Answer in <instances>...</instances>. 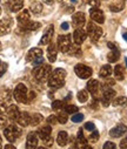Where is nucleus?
<instances>
[{
  "instance_id": "obj_1",
  "label": "nucleus",
  "mask_w": 127,
  "mask_h": 149,
  "mask_svg": "<svg viewBox=\"0 0 127 149\" xmlns=\"http://www.w3.org/2000/svg\"><path fill=\"white\" fill-rule=\"evenodd\" d=\"M66 70L62 68H57L54 69L51 75L48 78V86L51 88L58 89L61 88L62 86H65V78H66Z\"/></svg>"
},
{
  "instance_id": "obj_2",
  "label": "nucleus",
  "mask_w": 127,
  "mask_h": 149,
  "mask_svg": "<svg viewBox=\"0 0 127 149\" xmlns=\"http://www.w3.org/2000/svg\"><path fill=\"white\" fill-rule=\"evenodd\" d=\"M52 73V67L51 65H40V66H36L33 70H32V75L35 80H38L39 82H42L45 80H48L50 75Z\"/></svg>"
},
{
  "instance_id": "obj_3",
  "label": "nucleus",
  "mask_w": 127,
  "mask_h": 149,
  "mask_svg": "<svg viewBox=\"0 0 127 149\" xmlns=\"http://www.w3.org/2000/svg\"><path fill=\"white\" fill-rule=\"evenodd\" d=\"M21 133H22L21 128L18 125H14V123L8 125L4 129V135H5V137L8 142H14L17 139H19L21 136Z\"/></svg>"
},
{
  "instance_id": "obj_4",
  "label": "nucleus",
  "mask_w": 127,
  "mask_h": 149,
  "mask_svg": "<svg viewBox=\"0 0 127 149\" xmlns=\"http://www.w3.org/2000/svg\"><path fill=\"white\" fill-rule=\"evenodd\" d=\"M13 97L15 99L17 102L19 103H27L28 102V95H27V87L24 84L17 85L14 92H13Z\"/></svg>"
},
{
  "instance_id": "obj_5",
  "label": "nucleus",
  "mask_w": 127,
  "mask_h": 149,
  "mask_svg": "<svg viewBox=\"0 0 127 149\" xmlns=\"http://www.w3.org/2000/svg\"><path fill=\"white\" fill-rule=\"evenodd\" d=\"M86 33L87 35L90 36V39L93 41V42H97L102 35V29L101 27H99L98 25H95L94 22H88L87 24V29H86Z\"/></svg>"
},
{
  "instance_id": "obj_6",
  "label": "nucleus",
  "mask_w": 127,
  "mask_h": 149,
  "mask_svg": "<svg viewBox=\"0 0 127 149\" xmlns=\"http://www.w3.org/2000/svg\"><path fill=\"white\" fill-rule=\"evenodd\" d=\"M51 133H52V128L50 125H46L44 127H41L39 130H38V136L44 141L47 146H52V137H51Z\"/></svg>"
},
{
  "instance_id": "obj_7",
  "label": "nucleus",
  "mask_w": 127,
  "mask_h": 149,
  "mask_svg": "<svg viewBox=\"0 0 127 149\" xmlns=\"http://www.w3.org/2000/svg\"><path fill=\"white\" fill-rule=\"evenodd\" d=\"M58 49L62 53H68L69 48H71V35L66 34V35H59L58 36Z\"/></svg>"
},
{
  "instance_id": "obj_8",
  "label": "nucleus",
  "mask_w": 127,
  "mask_h": 149,
  "mask_svg": "<svg viewBox=\"0 0 127 149\" xmlns=\"http://www.w3.org/2000/svg\"><path fill=\"white\" fill-rule=\"evenodd\" d=\"M74 72L80 79H88L92 77V68L82 63H78L74 67Z\"/></svg>"
},
{
  "instance_id": "obj_9",
  "label": "nucleus",
  "mask_w": 127,
  "mask_h": 149,
  "mask_svg": "<svg viewBox=\"0 0 127 149\" xmlns=\"http://www.w3.org/2000/svg\"><path fill=\"white\" fill-rule=\"evenodd\" d=\"M13 26V19L10 17H5L0 20V36L6 35L11 32V28Z\"/></svg>"
},
{
  "instance_id": "obj_10",
  "label": "nucleus",
  "mask_w": 127,
  "mask_h": 149,
  "mask_svg": "<svg viewBox=\"0 0 127 149\" xmlns=\"http://www.w3.org/2000/svg\"><path fill=\"white\" fill-rule=\"evenodd\" d=\"M114 96H115V91L112 89L111 87H107L104 93H102V96H101V103L104 107H108L111 104V102L114 100Z\"/></svg>"
},
{
  "instance_id": "obj_11",
  "label": "nucleus",
  "mask_w": 127,
  "mask_h": 149,
  "mask_svg": "<svg viewBox=\"0 0 127 149\" xmlns=\"http://www.w3.org/2000/svg\"><path fill=\"white\" fill-rule=\"evenodd\" d=\"M53 33H54V25L47 26V28L45 29V33H44V35H42L41 40L39 41V45H41V46L50 45L51 44V40L53 38Z\"/></svg>"
},
{
  "instance_id": "obj_12",
  "label": "nucleus",
  "mask_w": 127,
  "mask_h": 149,
  "mask_svg": "<svg viewBox=\"0 0 127 149\" xmlns=\"http://www.w3.org/2000/svg\"><path fill=\"white\" fill-rule=\"evenodd\" d=\"M90 15H91V19L97 24H104L105 21L104 12L99 7H92L90 11Z\"/></svg>"
},
{
  "instance_id": "obj_13",
  "label": "nucleus",
  "mask_w": 127,
  "mask_h": 149,
  "mask_svg": "<svg viewBox=\"0 0 127 149\" xmlns=\"http://www.w3.org/2000/svg\"><path fill=\"white\" fill-rule=\"evenodd\" d=\"M86 36H87L86 31L82 29V28H76V29L74 31V33H73V41H74V44H75L76 46H80V45L85 41Z\"/></svg>"
},
{
  "instance_id": "obj_14",
  "label": "nucleus",
  "mask_w": 127,
  "mask_h": 149,
  "mask_svg": "<svg viewBox=\"0 0 127 149\" xmlns=\"http://www.w3.org/2000/svg\"><path fill=\"white\" fill-rule=\"evenodd\" d=\"M125 133H127V126L120 123V125H116L114 128H112L109 130V135L114 139H118V137H121L125 135Z\"/></svg>"
},
{
  "instance_id": "obj_15",
  "label": "nucleus",
  "mask_w": 127,
  "mask_h": 149,
  "mask_svg": "<svg viewBox=\"0 0 127 149\" xmlns=\"http://www.w3.org/2000/svg\"><path fill=\"white\" fill-rule=\"evenodd\" d=\"M6 6L10 8L11 12H20L24 6V0H7Z\"/></svg>"
},
{
  "instance_id": "obj_16",
  "label": "nucleus",
  "mask_w": 127,
  "mask_h": 149,
  "mask_svg": "<svg viewBox=\"0 0 127 149\" xmlns=\"http://www.w3.org/2000/svg\"><path fill=\"white\" fill-rule=\"evenodd\" d=\"M72 22L75 28H81L85 25V22H86V17H85L82 12H76L72 18Z\"/></svg>"
},
{
  "instance_id": "obj_17",
  "label": "nucleus",
  "mask_w": 127,
  "mask_h": 149,
  "mask_svg": "<svg viewBox=\"0 0 127 149\" xmlns=\"http://www.w3.org/2000/svg\"><path fill=\"white\" fill-rule=\"evenodd\" d=\"M38 147V135L34 132L28 133L26 140V149H35Z\"/></svg>"
},
{
  "instance_id": "obj_18",
  "label": "nucleus",
  "mask_w": 127,
  "mask_h": 149,
  "mask_svg": "<svg viewBox=\"0 0 127 149\" xmlns=\"http://www.w3.org/2000/svg\"><path fill=\"white\" fill-rule=\"evenodd\" d=\"M6 115L8 116L10 120L17 122V120H18V118H19V115H20V111H19V109H18V107H17L15 104H11V106L7 107Z\"/></svg>"
},
{
  "instance_id": "obj_19",
  "label": "nucleus",
  "mask_w": 127,
  "mask_h": 149,
  "mask_svg": "<svg viewBox=\"0 0 127 149\" xmlns=\"http://www.w3.org/2000/svg\"><path fill=\"white\" fill-rule=\"evenodd\" d=\"M17 20H18V24H19V27L25 25L26 22H28L31 20V14H29V11L28 10H21L19 13H18V17H17Z\"/></svg>"
},
{
  "instance_id": "obj_20",
  "label": "nucleus",
  "mask_w": 127,
  "mask_h": 149,
  "mask_svg": "<svg viewBox=\"0 0 127 149\" xmlns=\"http://www.w3.org/2000/svg\"><path fill=\"white\" fill-rule=\"evenodd\" d=\"M58 55V46L54 44H50L47 47V59L50 62H54Z\"/></svg>"
},
{
  "instance_id": "obj_21",
  "label": "nucleus",
  "mask_w": 127,
  "mask_h": 149,
  "mask_svg": "<svg viewBox=\"0 0 127 149\" xmlns=\"http://www.w3.org/2000/svg\"><path fill=\"white\" fill-rule=\"evenodd\" d=\"M42 56V49L40 48H31L27 53V58H26V61L27 62H32L34 61L35 59L38 58H41Z\"/></svg>"
},
{
  "instance_id": "obj_22",
  "label": "nucleus",
  "mask_w": 127,
  "mask_h": 149,
  "mask_svg": "<svg viewBox=\"0 0 127 149\" xmlns=\"http://www.w3.org/2000/svg\"><path fill=\"white\" fill-rule=\"evenodd\" d=\"M99 88H100V84H99L98 80L92 79V80H90V81L87 82V92L91 93L93 96H95V95L98 94Z\"/></svg>"
},
{
  "instance_id": "obj_23",
  "label": "nucleus",
  "mask_w": 127,
  "mask_h": 149,
  "mask_svg": "<svg viewBox=\"0 0 127 149\" xmlns=\"http://www.w3.org/2000/svg\"><path fill=\"white\" fill-rule=\"evenodd\" d=\"M17 122L22 127H27L28 125H31V115H29V113H27V111H22V113H20Z\"/></svg>"
},
{
  "instance_id": "obj_24",
  "label": "nucleus",
  "mask_w": 127,
  "mask_h": 149,
  "mask_svg": "<svg viewBox=\"0 0 127 149\" xmlns=\"http://www.w3.org/2000/svg\"><path fill=\"white\" fill-rule=\"evenodd\" d=\"M40 27H41V24L40 22H38V21H31V20L28 22H26L25 25L20 26L21 29H27V31H38Z\"/></svg>"
},
{
  "instance_id": "obj_25",
  "label": "nucleus",
  "mask_w": 127,
  "mask_h": 149,
  "mask_svg": "<svg viewBox=\"0 0 127 149\" xmlns=\"http://www.w3.org/2000/svg\"><path fill=\"white\" fill-rule=\"evenodd\" d=\"M57 142H58V144L60 147H65L67 144V142H68V134H67V132H65V130L59 132L58 137H57Z\"/></svg>"
},
{
  "instance_id": "obj_26",
  "label": "nucleus",
  "mask_w": 127,
  "mask_h": 149,
  "mask_svg": "<svg viewBox=\"0 0 127 149\" xmlns=\"http://www.w3.org/2000/svg\"><path fill=\"white\" fill-rule=\"evenodd\" d=\"M112 73H113V69H112L111 65H104V66L101 67L100 72H99L100 77H101V78H104V79L108 78V77L111 75V74H112Z\"/></svg>"
},
{
  "instance_id": "obj_27",
  "label": "nucleus",
  "mask_w": 127,
  "mask_h": 149,
  "mask_svg": "<svg viewBox=\"0 0 127 149\" xmlns=\"http://www.w3.org/2000/svg\"><path fill=\"white\" fill-rule=\"evenodd\" d=\"M114 77L116 80H123L125 78V69L121 65H116L114 67Z\"/></svg>"
},
{
  "instance_id": "obj_28",
  "label": "nucleus",
  "mask_w": 127,
  "mask_h": 149,
  "mask_svg": "<svg viewBox=\"0 0 127 149\" xmlns=\"http://www.w3.org/2000/svg\"><path fill=\"white\" fill-rule=\"evenodd\" d=\"M119 58H120V52H119V49L116 48V49H111V52L107 54V60H108V62H116L118 60H119Z\"/></svg>"
},
{
  "instance_id": "obj_29",
  "label": "nucleus",
  "mask_w": 127,
  "mask_h": 149,
  "mask_svg": "<svg viewBox=\"0 0 127 149\" xmlns=\"http://www.w3.org/2000/svg\"><path fill=\"white\" fill-rule=\"evenodd\" d=\"M87 144V141H86V137L83 136V134H82V130L80 129L79 130V133H78V139H76V147L79 148V149H82Z\"/></svg>"
},
{
  "instance_id": "obj_30",
  "label": "nucleus",
  "mask_w": 127,
  "mask_h": 149,
  "mask_svg": "<svg viewBox=\"0 0 127 149\" xmlns=\"http://www.w3.org/2000/svg\"><path fill=\"white\" fill-rule=\"evenodd\" d=\"M29 11H32V13H33V14H35V15H39V14L42 12V4H41V3H39V1H35V3H33V4L31 5V8H29Z\"/></svg>"
},
{
  "instance_id": "obj_31",
  "label": "nucleus",
  "mask_w": 127,
  "mask_h": 149,
  "mask_svg": "<svg viewBox=\"0 0 127 149\" xmlns=\"http://www.w3.org/2000/svg\"><path fill=\"white\" fill-rule=\"evenodd\" d=\"M42 120H44V118H42V115L39 114V113H35V114L31 115V125L32 126H38L39 123L42 122Z\"/></svg>"
},
{
  "instance_id": "obj_32",
  "label": "nucleus",
  "mask_w": 127,
  "mask_h": 149,
  "mask_svg": "<svg viewBox=\"0 0 127 149\" xmlns=\"http://www.w3.org/2000/svg\"><path fill=\"white\" fill-rule=\"evenodd\" d=\"M123 7H125L123 1H118V3H114V4L109 5V10L112 12H120V11L123 10Z\"/></svg>"
},
{
  "instance_id": "obj_33",
  "label": "nucleus",
  "mask_w": 127,
  "mask_h": 149,
  "mask_svg": "<svg viewBox=\"0 0 127 149\" xmlns=\"http://www.w3.org/2000/svg\"><path fill=\"white\" fill-rule=\"evenodd\" d=\"M112 104L115 106V107L126 106V104H127V97H125V96H118V97H115V99L112 101Z\"/></svg>"
},
{
  "instance_id": "obj_34",
  "label": "nucleus",
  "mask_w": 127,
  "mask_h": 149,
  "mask_svg": "<svg viewBox=\"0 0 127 149\" xmlns=\"http://www.w3.org/2000/svg\"><path fill=\"white\" fill-rule=\"evenodd\" d=\"M79 102H86L88 100V92L87 91H80L76 95Z\"/></svg>"
},
{
  "instance_id": "obj_35",
  "label": "nucleus",
  "mask_w": 127,
  "mask_h": 149,
  "mask_svg": "<svg viewBox=\"0 0 127 149\" xmlns=\"http://www.w3.org/2000/svg\"><path fill=\"white\" fill-rule=\"evenodd\" d=\"M57 118H58V122L59 123L65 125L67 122V120H68V114L66 113V111H60V113L57 115Z\"/></svg>"
},
{
  "instance_id": "obj_36",
  "label": "nucleus",
  "mask_w": 127,
  "mask_h": 149,
  "mask_svg": "<svg viewBox=\"0 0 127 149\" xmlns=\"http://www.w3.org/2000/svg\"><path fill=\"white\" fill-rule=\"evenodd\" d=\"M65 108V111L67 114H75L78 113V107L76 106H73V104H67L64 107Z\"/></svg>"
},
{
  "instance_id": "obj_37",
  "label": "nucleus",
  "mask_w": 127,
  "mask_h": 149,
  "mask_svg": "<svg viewBox=\"0 0 127 149\" xmlns=\"http://www.w3.org/2000/svg\"><path fill=\"white\" fill-rule=\"evenodd\" d=\"M88 140H90V142H92V143H95L98 140H99V133H98V130H92V133L90 134V137H88Z\"/></svg>"
},
{
  "instance_id": "obj_38",
  "label": "nucleus",
  "mask_w": 127,
  "mask_h": 149,
  "mask_svg": "<svg viewBox=\"0 0 127 149\" xmlns=\"http://www.w3.org/2000/svg\"><path fill=\"white\" fill-rule=\"evenodd\" d=\"M64 104H65V103H64L62 101H60V100H55V101H53V103H52V108L55 109V110H60L61 108L65 107Z\"/></svg>"
},
{
  "instance_id": "obj_39",
  "label": "nucleus",
  "mask_w": 127,
  "mask_h": 149,
  "mask_svg": "<svg viewBox=\"0 0 127 149\" xmlns=\"http://www.w3.org/2000/svg\"><path fill=\"white\" fill-rule=\"evenodd\" d=\"M7 67H8V65H7L6 62H4V61L0 60V78H1V77L4 75V74L6 73Z\"/></svg>"
},
{
  "instance_id": "obj_40",
  "label": "nucleus",
  "mask_w": 127,
  "mask_h": 149,
  "mask_svg": "<svg viewBox=\"0 0 127 149\" xmlns=\"http://www.w3.org/2000/svg\"><path fill=\"white\" fill-rule=\"evenodd\" d=\"M7 126H8V120H7V118H5V115H0V127L5 129Z\"/></svg>"
},
{
  "instance_id": "obj_41",
  "label": "nucleus",
  "mask_w": 127,
  "mask_h": 149,
  "mask_svg": "<svg viewBox=\"0 0 127 149\" xmlns=\"http://www.w3.org/2000/svg\"><path fill=\"white\" fill-rule=\"evenodd\" d=\"M82 120H83V115L80 114V113H75V114H73V116H72V121H73V122H81Z\"/></svg>"
},
{
  "instance_id": "obj_42",
  "label": "nucleus",
  "mask_w": 127,
  "mask_h": 149,
  "mask_svg": "<svg viewBox=\"0 0 127 149\" xmlns=\"http://www.w3.org/2000/svg\"><path fill=\"white\" fill-rule=\"evenodd\" d=\"M6 111H7V104H6V102L0 101V115H5Z\"/></svg>"
},
{
  "instance_id": "obj_43",
  "label": "nucleus",
  "mask_w": 127,
  "mask_h": 149,
  "mask_svg": "<svg viewBox=\"0 0 127 149\" xmlns=\"http://www.w3.org/2000/svg\"><path fill=\"white\" fill-rule=\"evenodd\" d=\"M68 53H69L71 55H80V54H81V51H80L79 47H72V46H71Z\"/></svg>"
},
{
  "instance_id": "obj_44",
  "label": "nucleus",
  "mask_w": 127,
  "mask_h": 149,
  "mask_svg": "<svg viewBox=\"0 0 127 149\" xmlns=\"http://www.w3.org/2000/svg\"><path fill=\"white\" fill-rule=\"evenodd\" d=\"M47 123H48L50 126H54V125H57V123H58V118L54 116V115L48 116V118H47Z\"/></svg>"
},
{
  "instance_id": "obj_45",
  "label": "nucleus",
  "mask_w": 127,
  "mask_h": 149,
  "mask_svg": "<svg viewBox=\"0 0 127 149\" xmlns=\"http://www.w3.org/2000/svg\"><path fill=\"white\" fill-rule=\"evenodd\" d=\"M102 149H116V146L113 143V142H106L105 144H104V147H102Z\"/></svg>"
},
{
  "instance_id": "obj_46",
  "label": "nucleus",
  "mask_w": 127,
  "mask_h": 149,
  "mask_svg": "<svg viewBox=\"0 0 127 149\" xmlns=\"http://www.w3.org/2000/svg\"><path fill=\"white\" fill-rule=\"evenodd\" d=\"M32 63H33V66L34 67H36V66H40V65H42L44 63V58H38V59H35L34 61H32Z\"/></svg>"
},
{
  "instance_id": "obj_47",
  "label": "nucleus",
  "mask_w": 127,
  "mask_h": 149,
  "mask_svg": "<svg viewBox=\"0 0 127 149\" xmlns=\"http://www.w3.org/2000/svg\"><path fill=\"white\" fill-rule=\"evenodd\" d=\"M85 129L92 132V130L95 129V126H94V123H92V122H87V123H85Z\"/></svg>"
},
{
  "instance_id": "obj_48",
  "label": "nucleus",
  "mask_w": 127,
  "mask_h": 149,
  "mask_svg": "<svg viewBox=\"0 0 127 149\" xmlns=\"http://www.w3.org/2000/svg\"><path fill=\"white\" fill-rule=\"evenodd\" d=\"M92 7H99V5H100V1L99 0H90V3H88Z\"/></svg>"
},
{
  "instance_id": "obj_49",
  "label": "nucleus",
  "mask_w": 127,
  "mask_h": 149,
  "mask_svg": "<svg viewBox=\"0 0 127 149\" xmlns=\"http://www.w3.org/2000/svg\"><path fill=\"white\" fill-rule=\"evenodd\" d=\"M120 149H127V137L120 142Z\"/></svg>"
},
{
  "instance_id": "obj_50",
  "label": "nucleus",
  "mask_w": 127,
  "mask_h": 149,
  "mask_svg": "<svg viewBox=\"0 0 127 149\" xmlns=\"http://www.w3.org/2000/svg\"><path fill=\"white\" fill-rule=\"evenodd\" d=\"M107 46H108L111 49H116V48H118V47H116V45H114L113 42H108V44H107Z\"/></svg>"
},
{
  "instance_id": "obj_51",
  "label": "nucleus",
  "mask_w": 127,
  "mask_h": 149,
  "mask_svg": "<svg viewBox=\"0 0 127 149\" xmlns=\"http://www.w3.org/2000/svg\"><path fill=\"white\" fill-rule=\"evenodd\" d=\"M68 27H69L68 22H62V24H61V28H62V29H68Z\"/></svg>"
},
{
  "instance_id": "obj_52",
  "label": "nucleus",
  "mask_w": 127,
  "mask_h": 149,
  "mask_svg": "<svg viewBox=\"0 0 127 149\" xmlns=\"http://www.w3.org/2000/svg\"><path fill=\"white\" fill-rule=\"evenodd\" d=\"M44 3H45L46 5H50V6H51V5L54 4V0H44Z\"/></svg>"
},
{
  "instance_id": "obj_53",
  "label": "nucleus",
  "mask_w": 127,
  "mask_h": 149,
  "mask_svg": "<svg viewBox=\"0 0 127 149\" xmlns=\"http://www.w3.org/2000/svg\"><path fill=\"white\" fill-rule=\"evenodd\" d=\"M5 149H17V148H15L13 144H6V146H5Z\"/></svg>"
},
{
  "instance_id": "obj_54",
  "label": "nucleus",
  "mask_w": 127,
  "mask_h": 149,
  "mask_svg": "<svg viewBox=\"0 0 127 149\" xmlns=\"http://www.w3.org/2000/svg\"><path fill=\"white\" fill-rule=\"evenodd\" d=\"M34 96H35V94L32 92V93H29V95H28V101H31V100H33L34 99Z\"/></svg>"
},
{
  "instance_id": "obj_55",
  "label": "nucleus",
  "mask_w": 127,
  "mask_h": 149,
  "mask_svg": "<svg viewBox=\"0 0 127 149\" xmlns=\"http://www.w3.org/2000/svg\"><path fill=\"white\" fill-rule=\"evenodd\" d=\"M82 149H93V148H92L91 146H88V144H86V146H85V147H83Z\"/></svg>"
},
{
  "instance_id": "obj_56",
  "label": "nucleus",
  "mask_w": 127,
  "mask_h": 149,
  "mask_svg": "<svg viewBox=\"0 0 127 149\" xmlns=\"http://www.w3.org/2000/svg\"><path fill=\"white\" fill-rule=\"evenodd\" d=\"M0 149H3V140H1V136H0Z\"/></svg>"
},
{
  "instance_id": "obj_57",
  "label": "nucleus",
  "mask_w": 127,
  "mask_h": 149,
  "mask_svg": "<svg viewBox=\"0 0 127 149\" xmlns=\"http://www.w3.org/2000/svg\"><path fill=\"white\" fill-rule=\"evenodd\" d=\"M122 36H123V39L127 41V32H126V33H123V35H122Z\"/></svg>"
},
{
  "instance_id": "obj_58",
  "label": "nucleus",
  "mask_w": 127,
  "mask_h": 149,
  "mask_svg": "<svg viewBox=\"0 0 127 149\" xmlns=\"http://www.w3.org/2000/svg\"><path fill=\"white\" fill-rule=\"evenodd\" d=\"M38 149H47V148H45V147H39Z\"/></svg>"
},
{
  "instance_id": "obj_59",
  "label": "nucleus",
  "mask_w": 127,
  "mask_h": 149,
  "mask_svg": "<svg viewBox=\"0 0 127 149\" xmlns=\"http://www.w3.org/2000/svg\"><path fill=\"white\" fill-rule=\"evenodd\" d=\"M83 3H90V0H83Z\"/></svg>"
},
{
  "instance_id": "obj_60",
  "label": "nucleus",
  "mask_w": 127,
  "mask_h": 149,
  "mask_svg": "<svg viewBox=\"0 0 127 149\" xmlns=\"http://www.w3.org/2000/svg\"><path fill=\"white\" fill-rule=\"evenodd\" d=\"M125 62H126V66H127V58L125 59Z\"/></svg>"
},
{
  "instance_id": "obj_61",
  "label": "nucleus",
  "mask_w": 127,
  "mask_h": 149,
  "mask_svg": "<svg viewBox=\"0 0 127 149\" xmlns=\"http://www.w3.org/2000/svg\"><path fill=\"white\" fill-rule=\"evenodd\" d=\"M71 1H72V3H75V1H76V0H71Z\"/></svg>"
},
{
  "instance_id": "obj_62",
  "label": "nucleus",
  "mask_w": 127,
  "mask_h": 149,
  "mask_svg": "<svg viewBox=\"0 0 127 149\" xmlns=\"http://www.w3.org/2000/svg\"><path fill=\"white\" fill-rule=\"evenodd\" d=\"M0 51H1V42H0Z\"/></svg>"
},
{
  "instance_id": "obj_63",
  "label": "nucleus",
  "mask_w": 127,
  "mask_h": 149,
  "mask_svg": "<svg viewBox=\"0 0 127 149\" xmlns=\"http://www.w3.org/2000/svg\"><path fill=\"white\" fill-rule=\"evenodd\" d=\"M0 14H1V7H0Z\"/></svg>"
},
{
  "instance_id": "obj_64",
  "label": "nucleus",
  "mask_w": 127,
  "mask_h": 149,
  "mask_svg": "<svg viewBox=\"0 0 127 149\" xmlns=\"http://www.w3.org/2000/svg\"><path fill=\"white\" fill-rule=\"evenodd\" d=\"M59 1H61V0H59Z\"/></svg>"
}]
</instances>
